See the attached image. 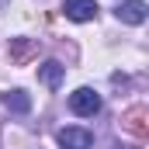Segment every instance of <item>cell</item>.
<instances>
[{
  "mask_svg": "<svg viewBox=\"0 0 149 149\" xmlns=\"http://www.w3.org/2000/svg\"><path fill=\"white\" fill-rule=\"evenodd\" d=\"M63 14L76 24H87V21L97 17V3L94 0H63Z\"/></svg>",
  "mask_w": 149,
  "mask_h": 149,
  "instance_id": "obj_2",
  "label": "cell"
},
{
  "mask_svg": "<svg viewBox=\"0 0 149 149\" xmlns=\"http://www.w3.org/2000/svg\"><path fill=\"white\" fill-rule=\"evenodd\" d=\"M121 125L132 132V135H139V139H146V108H132V111L121 118Z\"/></svg>",
  "mask_w": 149,
  "mask_h": 149,
  "instance_id": "obj_7",
  "label": "cell"
},
{
  "mask_svg": "<svg viewBox=\"0 0 149 149\" xmlns=\"http://www.w3.org/2000/svg\"><path fill=\"white\" fill-rule=\"evenodd\" d=\"M31 52H35V42H24V38H14V42H10V56H14L17 63H24Z\"/></svg>",
  "mask_w": 149,
  "mask_h": 149,
  "instance_id": "obj_8",
  "label": "cell"
},
{
  "mask_svg": "<svg viewBox=\"0 0 149 149\" xmlns=\"http://www.w3.org/2000/svg\"><path fill=\"white\" fill-rule=\"evenodd\" d=\"M63 76H66V66H63V63H56V59H49V63H42V66H38V80H42L49 90H56V87L63 83Z\"/></svg>",
  "mask_w": 149,
  "mask_h": 149,
  "instance_id": "obj_5",
  "label": "cell"
},
{
  "mask_svg": "<svg viewBox=\"0 0 149 149\" xmlns=\"http://www.w3.org/2000/svg\"><path fill=\"white\" fill-rule=\"evenodd\" d=\"M70 111L80 114V118H94V114L101 111V94L90 90V87H76L73 94H70Z\"/></svg>",
  "mask_w": 149,
  "mask_h": 149,
  "instance_id": "obj_1",
  "label": "cell"
},
{
  "mask_svg": "<svg viewBox=\"0 0 149 149\" xmlns=\"http://www.w3.org/2000/svg\"><path fill=\"white\" fill-rule=\"evenodd\" d=\"M114 14H118L121 24H142L146 14H149V7H146V0H125V3H118Z\"/></svg>",
  "mask_w": 149,
  "mask_h": 149,
  "instance_id": "obj_3",
  "label": "cell"
},
{
  "mask_svg": "<svg viewBox=\"0 0 149 149\" xmlns=\"http://www.w3.org/2000/svg\"><path fill=\"white\" fill-rule=\"evenodd\" d=\"M0 101H3L7 111H14V114H28V111H31V97H28L24 90H7Z\"/></svg>",
  "mask_w": 149,
  "mask_h": 149,
  "instance_id": "obj_6",
  "label": "cell"
},
{
  "mask_svg": "<svg viewBox=\"0 0 149 149\" xmlns=\"http://www.w3.org/2000/svg\"><path fill=\"white\" fill-rule=\"evenodd\" d=\"M56 139H59L63 149H90L94 146V135H90L87 128H63Z\"/></svg>",
  "mask_w": 149,
  "mask_h": 149,
  "instance_id": "obj_4",
  "label": "cell"
}]
</instances>
